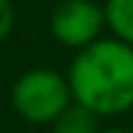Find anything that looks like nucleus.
I'll return each mask as SVG.
<instances>
[{
	"label": "nucleus",
	"mask_w": 133,
	"mask_h": 133,
	"mask_svg": "<svg viewBox=\"0 0 133 133\" xmlns=\"http://www.w3.org/2000/svg\"><path fill=\"white\" fill-rule=\"evenodd\" d=\"M68 84L74 103L98 117L128 111L133 106V46L117 38L95 41L74 57Z\"/></svg>",
	"instance_id": "f257e3e1"
},
{
	"label": "nucleus",
	"mask_w": 133,
	"mask_h": 133,
	"mask_svg": "<svg viewBox=\"0 0 133 133\" xmlns=\"http://www.w3.org/2000/svg\"><path fill=\"white\" fill-rule=\"evenodd\" d=\"M14 111L33 125H52L74 103L71 84L52 68H33L22 74L11 90Z\"/></svg>",
	"instance_id": "f03ea898"
},
{
	"label": "nucleus",
	"mask_w": 133,
	"mask_h": 133,
	"mask_svg": "<svg viewBox=\"0 0 133 133\" xmlns=\"http://www.w3.org/2000/svg\"><path fill=\"white\" fill-rule=\"evenodd\" d=\"M103 25L106 14L92 0H65L52 11V35L63 46H71L79 52L101 41Z\"/></svg>",
	"instance_id": "7ed1b4c3"
},
{
	"label": "nucleus",
	"mask_w": 133,
	"mask_h": 133,
	"mask_svg": "<svg viewBox=\"0 0 133 133\" xmlns=\"http://www.w3.org/2000/svg\"><path fill=\"white\" fill-rule=\"evenodd\" d=\"M103 14L114 38L133 46V0H106Z\"/></svg>",
	"instance_id": "20e7f679"
},
{
	"label": "nucleus",
	"mask_w": 133,
	"mask_h": 133,
	"mask_svg": "<svg viewBox=\"0 0 133 133\" xmlns=\"http://www.w3.org/2000/svg\"><path fill=\"white\" fill-rule=\"evenodd\" d=\"M52 133H98V114L79 103H71L52 122Z\"/></svg>",
	"instance_id": "39448f33"
},
{
	"label": "nucleus",
	"mask_w": 133,
	"mask_h": 133,
	"mask_svg": "<svg viewBox=\"0 0 133 133\" xmlns=\"http://www.w3.org/2000/svg\"><path fill=\"white\" fill-rule=\"evenodd\" d=\"M11 30H14V5L11 0H0V41L8 38Z\"/></svg>",
	"instance_id": "423d86ee"
},
{
	"label": "nucleus",
	"mask_w": 133,
	"mask_h": 133,
	"mask_svg": "<svg viewBox=\"0 0 133 133\" xmlns=\"http://www.w3.org/2000/svg\"><path fill=\"white\" fill-rule=\"evenodd\" d=\"M103 133H125V130H117V128H111V130H103Z\"/></svg>",
	"instance_id": "0eeeda50"
},
{
	"label": "nucleus",
	"mask_w": 133,
	"mask_h": 133,
	"mask_svg": "<svg viewBox=\"0 0 133 133\" xmlns=\"http://www.w3.org/2000/svg\"><path fill=\"white\" fill-rule=\"evenodd\" d=\"M60 3H65V0H60Z\"/></svg>",
	"instance_id": "6e6552de"
}]
</instances>
